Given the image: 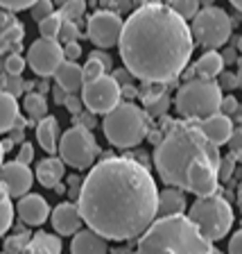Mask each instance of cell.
Returning <instances> with one entry per match:
<instances>
[{
  "instance_id": "8fae6325",
  "label": "cell",
  "mask_w": 242,
  "mask_h": 254,
  "mask_svg": "<svg viewBox=\"0 0 242 254\" xmlns=\"http://www.w3.org/2000/svg\"><path fill=\"white\" fill-rule=\"evenodd\" d=\"M122 18L118 11L113 9H97L93 16L89 18L86 25V34L93 41V46L97 50H106V48L118 46L122 34Z\"/></svg>"
},
{
  "instance_id": "cb8c5ba5",
  "label": "cell",
  "mask_w": 242,
  "mask_h": 254,
  "mask_svg": "<svg viewBox=\"0 0 242 254\" xmlns=\"http://www.w3.org/2000/svg\"><path fill=\"white\" fill-rule=\"evenodd\" d=\"M197 79H215L220 77V73L224 70V62H222V55L217 50H206L199 59L193 66Z\"/></svg>"
},
{
  "instance_id": "ab89813d",
  "label": "cell",
  "mask_w": 242,
  "mask_h": 254,
  "mask_svg": "<svg viewBox=\"0 0 242 254\" xmlns=\"http://www.w3.org/2000/svg\"><path fill=\"white\" fill-rule=\"evenodd\" d=\"M37 0H0V7L5 11H23V9H32V5H34Z\"/></svg>"
},
{
  "instance_id": "9a60e30c",
  "label": "cell",
  "mask_w": 242,
  "mask_h": 254,
  "mask_svg": "<svg viewBox=\"0 0 242 254\" xmlns=\"http://www.w3.org/2000/svg\"><path fill=\"white\" fill-rule=\"evenodd\" d=\"M16 213L27 227H41L43 222L50 218V204L39 193H27V195L18 197Z\"/></svg>"
},
{
  "instance_id": "6f0895ef",
  "label": "cell",
  "mask_w": 242,
  "mask_h": 254,
  "mask_svg": "<svg viewBox=\"0 0 242 254\" xmlns=\"http://www.w3.org/2000/svg\"><path fill=\"white\" fill-rule=\"evenodd\" d=\"M229 2H231V5L236 7L238 11H242V0H229Z\"/></svg>"
},
{
  "instance_id": "6125c7cd",
  "label": "cell",
  "mask_w": 242,
  "mask_h": 254,
  "mask_svg": "<svg viewBox=\"0 0 242 254\" xmlns=\"http://www.w3.org/2000/svg\"><path fill=\"white\" fill-rule=\"evenodd\" d=\"M238 53H242V37L238 39Z\"/></svg>"
},
{
  "instance_id": "f546056e",
  "label": "cell",
  "mask_w": 242,
  "mask_h": 254,
  "mask_svg": "<svg viewBox=\"0 0 242 254\" xmlns=\"http://www.w3.org/2000/svg\"><path fill=\"white\" fill-rule=\"evenodd\" d=\"M84 11H86V0H66L61 9H59V16H61V21L77 23L82 21Z\"/></svg>"
},
{
  "instance_id": "ee69618b",
  "label": "cell",
  "mask_w": 242,
  "mask_h": 254,
  "mask_svg": "<svg viewBox=\"0 0 242 254\" xmlns=\"http://www.w3.org/2000/svg\"><path fill=\"white\" fill-rule=\"evenodd\" d=\"M217 86H220L222 91H233L238 86V75L236 73H224V70H222Z\"/></svg>"
},
{
  "instance_id": "f35d334b",
  "label": "cell",
  "mask_w": 242,
  "mask_h": 254,
  "mask_svg": "<svg viewBox=\"0 0 242 254\" xmlns=\"http://www.w3.org/2000/svg\"><path fill=\"white\" fill-rule=\"evenodd\" d=\"M229 150H231V157L242 164V125L233 129L231 138H229Z\"/></svg>"
},
{
  "instance_id": "7402d4cb",
  "label": "cell",
  "mask_w": 242,
  "mask_h": 254,
  "mask_svg": "<svg viewBox=\"0 0 242 254\" xmlns=\"http://www.w3.org/2000/svg\"><path fill=\"white\" fill-rule=\"evenodd\" d=\"M63 173H66V164H63L59 157H46L39 161L37 166V177L39 184L46 186V189H57L63 180Z\"/></svg>"
},
{
  "instance_id": "83f0119b",
  "label": "cell",
  "mask_w": 242,
  "mask_h": 254,
  "mask_svg": "<svg viewBox=\"0 0 242 254\" xmlns=\"http://www.w3.org/2000/svg\"><path fill=\"white\" fill-rule=\"evenodd\" d=\"M34 89V82H25L18 75H0V91L2 93H9L11 98H18V95L27 93V91Z\"/></svg>"
},
{
  "instance_id": "5b68a950",
  "label": "cell",
  "mask_w": 242,
  "mask_h": 254,
  "mask_svg": "<svg viewBox=\"0 0 242 254\" xmlns=\"http://www.w3.org/2000/svg\"><path fill=\"white\" fill-rule=\"evenodd\" d=\"M102 129L113 148L129 150L143 143L149 134V116L136 102H120L104 116Z\"/></svg>"
},
{
  "instance_id": "11a10c76",
  "label": "cell",
  "mask_w": 242,
  "mask_h": 254,
  "mask_svg": "<svg viewBox=\"0 0 242 254\" xmlns=\"http://www.w3.org/2000/svg\"><path fill=\"white\" fill-rule=\"evenodd\" d=\"M48 91H50V84H48V79H41V82H39L37 84V93H48Z\"/></svg>"
},
{
  "instance_id": "44dd1931",
  "label": "cell",
  "mask_w": 242,
  "mask_h": 254,
  "mask_svg": "<svg viewBox=\"0 0 242 254\" xmlns=\"http://www.w3.org/2000/svg\"><path fill=\"white\" fill-rule=\"evenodd\" d=\"M57 79V86L63 89L66 93H77L82 86H84V75H82V66L77 62H66L63 59L59 64V68L52 75Z\"/></svg>"
},
{
  "instance_id": "8992f818",
  "label": "cell",
  "mask_w": 242,
  "mask_h": 254,
  "mask_svg": "<svg viewBox=\"0 0 242 254\" xmlns=\"http://www.w3.org/2000/svg\"><path fill=\"white\" fill-rule=\"evenodd\" d=\"M222 102V89L217 86L215 79H188L179 86L174 107L177 114L184 116L186 121L201 123L206 118L220 114Z\"/></svg>"
},
{
  "instance_id": "ac0fdd59",
  "label": "cell",
  "mask_w": 242,
  "mask_h": 254,
  "mask_svg": "<svg viewBox=\"0 0 242 254\" xmlns=\"http://www.w3.org/2000/svg\"><path fill=\"white\" fill-rule=\"evenodd\" d=\"M188 202H186V193L179 189H168L158 190V204H156V218H170V216H186Z\"/></svg>"
},
{
  "instance_id": "7c38bea8",
  "label": "cell",
  "mask_w": 242,
  "mask_h": 254,
  "mask_svg": "<svg viewBox=\"0 0 242 254\" xmlns=\"http://www.w3.org/2000/svg\"><path fill=\"white\" fill-rule=\"evenodd\" d=\"M27 66L34 70L41 79L52 77L54 70L59 68V64L63 62V48L59 41L52 39H37L27 50Z\"/></svg>"
},
{
  "instance_id": "8d00e7d4",
  "label": "cell",
  "mask_w": 242,
  "mask_h": 254,
  "mask_svg": "<svg viewBox=\"0 0 242 254\" xmlns=\"http://www.w3.org/2000/svg\"><path fill=\"white\" fill-rule=\"evenodd\" d=\"M79 25L77 23H70V21H63L61 23V30H59V41L63 43V46H66V43H73V41H77L79 39Z\"/></svg>"
},
{
  "instance_id": "d6a6232c",
  "label": "cell",
  "mask_w": 242,
  "mask_h": 254,
  "mask_svg": "<svg viewBox=\"0 0 242 254\" xmlns=\"http://www.w3.org/2000/svg\"><path fill=\"white\" fill-rule=\"evenodd\" d=\"M30 238H32V234L30 232H18V234H14V236H9L5 241V254H21L23 250H25V245L30 243Z\"/></svg>"
},
{
  "instance_id": "db71d44e",
  "label": "cell",
  "mask_w": 242,
  "mask_h": 254,
  "mask_svg": "<svg viewBox=\"0 0 242 254\" xmlns=\"http://www.w3.org/2000/svg\"><path fill=\"white\" fill-rule=\"evenodd\" d=\"M120 93L125 95V98H136L138 89H134V84H127V86H120Z\"/></svg>"
},
{
  "instance_id": "52a82bcc",
  "label": "cell",
  "mask_w": 242,
  "mask_h": 254,
  "mask_svg": "<svg viewBox=\"0 0 242 254\" xmlns=\"http://www.w3.org/2000/svg\"><path fill=\"white\" fill-rule=\"evenodd\" d=\"M188 220L204 234V238H208L211 243L222 241L233 227V206L227 202V197L217 195H206L197 197L190 204Z\"/></svg>"
},
{
  "instance_id": "4316f807",
  "label": "cell",
  "mask_w": 242,
  "mask_h": 254,
  "mask_svg": "<svg viewBox=\"0 0 242 254\" xmlns=\"http://www.w3.org/2000/svg\"><path fill=\"white\" fill-rule=\"evenodd\" d=\"M23 109H25L27 118L30 121H41V118L48 116V100L46 95L32 91V93H25V100H23Z\"/></svg>"
},
{
  "instance_id": "277c9868",
  "label": "cell",
  "mask_w": 242,
  "mask_h": 254,
  "mask_svg": "<svg viewBox=\"0 0 242 254\" xmlns=\"http://www.w3.org/2000/svg\"><path fill=\"white\" fill-rule=\"evenodd\" d=\"M136 254H220L188 216L156 218L138 236Z\"/></svg>"
},
{
  "instance_id": "f907efd6",
  "label": "cell",
  "mask_w": 242,
  "mask_h": 254,
  "mask_svg": "<svg viewBox=\"0 0 242 254\" xmlns=\"http://www.w3.org/2000/svg\"><path fill=\"white\" fill-rule=\"evenodd\" d=\"M111 77L116 79L120 86H127V84H132V75H129V70H125V68H118L116 73L111 75Z\"/></svg>"
},
{
  "instance_id": "4dcf8cb0",
  "label": "cell",
  "mask_w": 242,
  "mask_h": 254,
  "mask_svg": "<svg viewBox=\"0 0 242 254\" xmlns=\"http://www.w3.org/2000/svg\"><path fill=\"white\" fill-rule=\"evenodd\" d=\"M170 9L179 16V18L190 21L199 11V0H170Z\"/></svg>"
},
{
  "instance_id": "be15d7a7",
  "label": "cell",
  "mask_w": 242,
  "mask_h": 254,
  "mask_svg": "<svg viewBox=\"0 0 242 254\" xmlns=\"http://www.w3.org/2000/svg\"><path fill=\"white\" fill-rule=\"evenodd\" d=\"M52 2H54V5H59V7H61L63 2H66V0H52Z\"/></svg>"
},
{
  "instance_id": "4fadbf2b",
  "label": "cell",
  "mask_w": 242,
  "mask_h": 254,
  "mask_svg": "<svg viewBox=\"0 0 242 254\" xmlns=\"http://www.w3.org/2000/svg\"><path fill=\"white\" fill-rule=\"evenodd\" d=\"M0 184L9 193V197H23L30 193L34 184V173L30 170V166L18 164L14 159L0 166Z\"/></svg>"
},
{
  "instance_id": "91938a15",
  "label": "cell",
  "mask_w": 242,
  "mask_h": 254,
  "mask_svg": "<svg viewBox=\"0 0 242 254\" xmlns=\"http://www.w3.org/2000/svg\"><path fill=\"white\" fill-rule=\"evenodd\" d=\"M2 159H5V150H2V143H0V166H2Z\"/></svg>"
},
{
  "instance_id": "f6af8a7d",
  "label": "cell",
  "mask_w": 242,
  "mask_h": 254,
  "mask_svg": "<svg viewBox=\"0 0 242 254\" xmlns=\"http://www.w3.org/2000/svg\"><path fill=\"white\" fill-rule=\"evenodd\" d=\"M75 125L84 127V129H93V127H95V116L91 114V111H82V114H77V116H75Z\"/></svg>"
},
{
  "instance_id": "7bdbcfd3",
  "label": "cell",
  "mask_w": 242,
  "mask_h": 254,
  "mask_svg": "<svg viewBox=\"0 0 242 254\" xmlns=\"http://www.w3.org/2000/svg\"><path fill=\"white\" fill-rule=\"evenodd\" d=\"M61 48H63V59H66V62H77V59L82 57V46H79L77 41L66 43V46H61Z\"/></svg>"
},
{
  "instance_id": "c3c4849f",
  "label": "cell",
  "mask_w": 242,
  "mask_h": 254,
  "mask_svg": "<svg viewBox=\"0 0 242 254\" xmlns=\"http://www.w3.org/2000/svg\"><path fill=\"white\" fill-rule=\"evenodd\" d=\"M91 57L97 59V62L104 66V70H109L111 66H113V59H111V55H106L104 50H93V53H91Z\"/></svg>"
},
{
  "instance_id": "680465c9",
  "label": "cell",
  "mask_w": 242,
  "mask_h": 254,
  "mask_svg": "<svg viewBox=\"0 0 242 254\" xmlns=\"http://www.w3.org/2000/svg\"><path fill=\"white\" fill-rule=\"evenodd\" d=\"M238 206H240V213H242V186H240V190H238Z\"/></svg>"
},
{
  "instance_id": "7dc6e473",
  "label": "cell",
  "mask_w": 242,
  "mask_h": 254,
  "mask_svg": "<svg viewBox=\"0 0 242 254\" xmlns=\"http://www.w3.org/2000/svg\"><path fill=\"white\" fill-rule=\"evenodd\" d=\"M229 254H242V229H238L229 241Z\"/></svg>"
},
{
  "instance_id": "9f6ffc18",
  "label": "cell",
  "mask_w": 242,
  "mask_h": 254,
  "mask_svg": "<svg viewBox=\"0 0 242 254\" xmlns=\"http://www.w3.org/2000/svg\"><path fill=\"white\" fill-rule=\"evenodd\" d=\"M238 86H240L242 89V59H238Z\"/></svg>"
},
{
  "instance_id": "e7e4bbea",
  "label": "cell",
  "mask_w": 242,
  "mask_h": 254,
  "mask_svg": "<svg viewBox=\"0 0 242 254\" xmlns=\"http://www.w3.org/2000/svg\"><path fill=\"white\" fill-rule=\"evenodd\" d=\"M0 254H5V252H0Z\"/></svg>"
},
{
  "instance_id": "e0dca14e",
  "label": "cell",
  "mask_w": 242,
  "mask_h": 254,
  "mask_svg": "<svg viewBox=\"0 0 242 254\" xmlns=\"http://www.w3.org/2000/svg\"><path fill=\"white\" fill-rule=\"evenodd\" d=\"M199 129H201V134L208 138V143H213L215 148H220V145H227L229 143V138H231V134H233L236 127H233V121L229 116H224V114H215V116L201 121Z\"/></svg>"
},
{
  "instance_id": "03108f58",
  "label": "cell",
  "mask_w": 242,
  "mask_h": 254,
  "mask_svg": "<svg viewBox=\"0 0 242 254\" xmlns=\"http://www.w3.org/2000/svg\"><path fill=\"white\" fill-rule=\"evenodd\" d=\"M240 180H242V177H240Z\"/></svg>"
},
{
  "instance_id": "7a4b0ae2",
  "label": "cell",
  "mask_w": 242,
  "mask_h": 254,
  "mask_svg": "<svg viewBox=\"0 0 242 254\" xmlns=\"http://www.w3.org/2000/svg\"><path fill=\"white\" fill-rule=\"evenodd\" d=\"M120 57L143 84H170L186 70L195 41L184 18L163 0H143L122 23Z\"/></svg>"
},
{
  "instance_id": "816d5d0a",
  "label": "cell",
  "mask_w": 242,
  "mask_h": 254,
  "mask_svg": "<svg viewBox=\"0 0 242 254\" xmlns=\"http://www.w3.org/2000/svg\"><path fill=\"white\" fill-rule=\"evenodd\" d=\"M236 53H238L236 48H227L224 53H220V55H222V62H224V66H227V64H236V62H238Z\"/></svg>"
},
{
  "instance_id": "836d02e7",
  "label": "cell",
  "mask_w": 242,
  "mask_h": 254,
  "mask_svg": "<svg viewBox=\"0 0 242 254\" xmlns=\"http://www.w3.org/2000/svg\"><path fill=\"white\" fill-rule=\"evenodd\" d=\"M25 66H27V62L21 55H5V59H2V73L5 75H18L21 77Z\"/></svg>"
},
{
  "instance_id": "ba28073f",
  "label": "cell",
  "mask_w": 242,
  "mask_h": 254,
  "mask_svg": "<svg viewBox=\"0 0 242 254\" xmlns=\"http://www.w3.org/2000/svg\"><path fill=\"white\" fill-rule=\"evenodd\" d=\"M231 16L215 5L197 11V16L193 18V25H190L193 41L206 50H217V48L227 46V41L231 39Z\"/></svg>"
},
{
  "instance_id": "3957f363",
  "label": "cell",
  "mask_w": 242,
  "mask_h": 254,
  "mask_svg": "<svg viewBox=\"0 0 242 254\" xmlns=\"http://www.w3.org/2000/svg\"><path fill=\"white\" fill-rule=\"evenodd\" d=\"M220 150L208 143L201 134L199 123L195 121H172L165 127V134L156 143L154 150V168L161 182L172 189L186 190L188 173L197 164H215L220 166Z\"/></svg>"
},
{
  "instance_id": "60d3db41",
  "label": "cell",
  "mask_w": 242,
  "mask_h": 254,
  "mask_svg": "<svg viewBox=\"0 0 242 254\" xmlns=\"http://www.w3.org/2000/svg\"><path fill=\"white\" fill-rule=\"evenodd\" d=\"M238 109H240V102L233 98V95H222V102H220V114H224V116L231 118L233 114H238Z\"/></svg>"
},
{
  "instance_id": "b9f144b4",
  "label": "cell",
  "mask_w": 242,
  "mask_h": 254,
  "mask_svg": "<svg viewBox=\"0 0 242 254\" xmlns=\"http://www.w3.org/2000/svg\"><path fill=\"white\" fill-rule=\"evenodd\" d=\"M16 161L18 164H25V166H30L32 161H34V145L32 143H21V148H18V157H16Z\"/></svg>"
},
{
  "instance_id": "30bf717a",
  "label": "cell",
  "mask_w": 242,
  "mask_h": 254,
  "mask_svg": "<svg viewBox=\"0 0 242 254\" xmlns=\"http://www.w3.org/2000/svg\"><path fill=\"white\" fill-rule=\"evenodd\" d=\"M120 84L111 75H102V77L93 79V82H86L82 86V105L93 114H109L111 109H116L120 105Z\"/></svg>"
},
{
  "instance_id": "74e56055",
  "label": "cell",
  "mask_w": 242,
  "mask_h": 254,
  "mask_svg": "<svg viewBox=\"0 0 242 254\" xmlns=\"http://www.w3.org/2000/svg\"><path fill=\"white\" fill-rule=\"evenodd\" d=\"M233 170H236V159L229 154V157L220 159V166H217V177L220 182H229L233 177Z\"/></svg>"
},
{
  "instance_id": "2e32d148",
  "label": "cell",
  "mask_w": 242,
  "mask_h": 254,
  "mask_svg": "<svg viewBox=\"0 0 242 254\" xmlns=\"http://www.w3.org/2000/svg\"><path fill=\"white\" fill-rule=\"evenodd\" d=\"M50 222H52L57 236H75L82 229V213H79L75 202H61L50 211Z\"/></svg>"
},
{
  "instance_id": "f5cc1de1",
  "label": "cell",
  "mask_w": 242,
  "mask_h": 254,
  "mask_svg": "<svg viewBox=\"0 0 242 254\" xmlns=\"http://www.w3.org/2000/svg\"><path fill=\"white\" fill-rule=\"evenodd\" d=\"M52 93H54V102H57V105H63V102H66V95H68V93H66V91H63V89H59V86H54V89H52Z\"/></svg>"
},
{
  "instance_id": "1f68e13d",
  "label": "cell",
  "mask_w": 242,
  "mask_h": 254,
  "mask_svg": "<svg viewBox=\"0 0 242 254\" xmlns=\"http://www.w3.org/2000/svg\"><path fill=\"white\" fill-rule=\"evenodd\" d=\"M61 16H59V11H54V14H50L48 18H43L41 23H39V32H41L43 39H52V41H57L59 37V30H61Z\"/></svg>"
},
{
  "instance_id": "d590c367",
  "label": "cell",
  "mask_w": 242,
  "mask_h": 254,
  "mask_svg": "<svg viewBox=\"0 0 242 254\" xmlns=\"http://www.w3.org/2000/svg\"><path fill=\"white\" fill-rule=\"evenodd\" d=\"M30 14H32V18H34V21L41 23L43 18H48L50 14H54V2H52V0H37V2L32 5Z\"/></svg>"
},
{
  "instance_id": "ffe728a7",
  "label": "cell",
  "mask_w": 242,
  "mask_h": 254,
  "mask_svg": "<svg viewBox=\"0 0 242 254\" xmlns=\"http://www.w3.org/2000/svg\"><path fill=\"white\" fill-rule=\"evenodd\" d=\"M70 254H109V243L93 229H79L73 236Z\"/></svg>"
},
{
  "instance_id": "681fc988",
  "label": "cell",
  "mask_w": 242,
  "mask_h": 254,
  "mask_svg": "<svg viewBox=\"0 0 242 254\" xmlns=\"http://www.w3.org/2000/svg\"><path fill=\"white\" fill-rule=\"evenodd\" d=\"M68 186H70V197H73V200H77L79 190H82V180H79L77 175H70V177H68Z\"/></svg>"
},
{
  "instance_id": "bcb514c9",
  "label": "cell",
  "mask_w": 242,
  "mask_h": 254,
  "mask_svg": "<svg viewBox=\"0 0 242 254\" xmlns=\"http://www.w3.org/2000/svg\"><path fill=\"white\" fill-rule=\"evenodd\" d=\"M63 107L73 114V116H77V114H82V98H77L75 93H68L66 95V102H63Z\"/></svg>"
},
{
  "instance_id": "94428289",
  "label": "cell",
  "mask_w": 242,
  "mask_h": 254,
  "mask_svg": "<svg viewBox=\"0 0 242 254\" xmlns=\"http://www.w3.org/2000/svg\"><path fill=\"white\" fill-rule=\"evenodd\" d=\"M113 254H136V252H132V250L125 248V250H120V252H113Z\"/></svg>"
},
{
  "instance_id": "6da1fadb",
  "label": "cell",
  "mask_w": 242,
  "mask_h": 254,
  "mask_svg": "<svg viewBox=\"0 0 242 254\" xmlns=\"http://www.w3.org/2000/svg\"><path fill=\"white\" fill-rule=\"evenodd\" d=\"M75 204L89 229L125 243L156 220L158 189L147 166L132 157H106L89 170Z\"/></svg>"
},
{
  "instance_id": "d4e9b609",
  "label": "cell",
  "mask_w": 242,
  "mask_h": 254,
  "mask_svg": "<svg viewBox=\"0 0 242 254\" xmlns=\"http://www.w3.org/2000/svg\"><path fill=\"white\" fill-rule=\"evenodd\" d=\"M21 254H61V238L57 234L37 232Z\"/></svg>"
},
{
  "instance_id": "484cf974",
  "label": "cell",
  "mask_w": 242,
  "mask_h": 254,
  "mask_svg": "<svg viewBox=\"0 0 242 254\" xmlns=\"http://www.w3.org/2000/svg\"><path fill=\"white\" fill-rule=\"evenodd\" d=\"M18 116H21L18 100L11 98L9 93H2V91H0V134L9 132Z\"/></svg>"
},
{
  "instance_id": "9c48e42d",
  "label": "cell",
  "mask_w": 242,
  "mask_h": 254,
  "mask_svg": "<svg viewBox=\"0 0 242 254\" xmlns=\"http://www.w3.org/2000/svg\"><path fill=\"white\" fill-rule=\"evenodd\" d=\"M57 152L66 166H73L75 170H91L95 166L97 154H100V145H97L91 129L73 125L61 134Z\"/></svg>"
},
{
  "instance_id": "603a6c76",
  "label": "cell",
  "mask_w": 242,
  "mask_h": 254,
  "mask_svg": "<svg viewBox=\"0 0 242 254\" xmlns=\"http://www.w3.org/2000/svg\"><path fill=\"white\" fill-rule=\"evenodd\" d=\"M59 138H61V132H59V121L54 116H46L37 123V141L50 157H54L57 152Z\"/></svg>"
},
{
  "instance_id": "5bb4252c",
  "label": "cell",
  "mask_w": 242,
  "mask_h": 254,
  "mask_svg": "<svg viewBox=\"0 0 242 254\" xmlns=\"http://www.w3.org/2000/svg\"><path fill=\"white\" fill-rule=\"evenodd\" d=\"M25 27L11 11H0V57L5 55H21Z\"/></svg>"
},
{
  "instance_id": "d6986e66",
  "label": "cell",
  "mask_w": 242,
  "mask_h": 254,
  "mask_svg": "<svg viewBox=\"0 0 242 254\" xmlns=\"http://www.w3.org/2000/svg\"><path fill=\"white\" fill-rule=\"evenodd\" d=\"M143 98V102H145V114L147 116H163L165 111L170 109V93L165 91L163 84H143V89L138 91Z\"/></svg>"
},
{
  "instance_id": "e575fe53",
  "label": "cell",
  "mask_w": 242,
  "mask_h": 254,
  "mask_svg": "<svg viewBox=\"0 0 242 254\" xmlns=\"http://www.w3.org/2000/svg\"><path fill=\"white\" fill-rule=\"evenodd\" d=\"M106 70H104V66H102L100 62L95 57H91L89 55V59H86V64L82 66V75H84V84L86 82H93V79H97V77H102Z\"/></svg>"
},
{
  "instance_id": "f1b7e54d",
  "label": "cell",
  "mask_w": 242,
  "mask_h": 254,
  "mask_svg": "<svg viewBox=\"0 0 242 254\" xmlns=\"http://www.w3.org/2000/svg\"><path fill=\"white\" fill-rule=\"evenodd\" d=\"M11 225H14V202L0 184V236H5Z\"/></svg>"
}]
</instances>
